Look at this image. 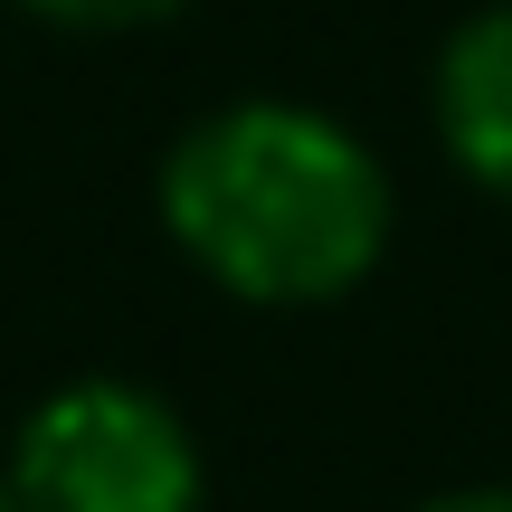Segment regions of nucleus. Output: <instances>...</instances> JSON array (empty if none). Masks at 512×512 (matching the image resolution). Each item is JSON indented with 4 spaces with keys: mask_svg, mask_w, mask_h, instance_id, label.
<instances>
[{
    "mask_svg": "<svg viewBox=\"0 0 512 512\" xmlns=\"http://www.w3.org/2000/svg\"><path fill=\"white\" fill-rule=\"evenodd\" d=\"M399 190L380 152L323 105L247 95L219 105L162 162V228L238 304H342L389 247Z\"/></svg>",
    "mask_w": 512,
    "mask_h": 512,
    "instance_id": "obj_1",
    "label": "nucleus"
},
{
    "mask_svg": "<svg viewBox=\"0 0 512 512\" xmlns=\"http://www.w3.org/2000/svg\"><path fill=\"white\" fill-rule=\"evenodd\" d=\"M0 475H10L19 512H200L209 503L190 418L114 370L48 389L19 418Z\"/></svg>",
    "mask_w": 512,
    "mask_h": 512,
    "instance_id": "obj_2",
    "label": "nucleus"
},
{
    "mask_svg": "<svg viewBox=\"0 0 512 512\" xmlns=\"http://www.w3.org/2000/svg\"><path fill=\"white\" fill-rule=\"evenodd\" d=\"M427 114L437 143L484 200H512V0L456 19L427 67Z\"/></svg>",
    "mask_w": 512,
    "mask_h": 512,
    "instance_id": "obj_3",
    "label": "nucleus"
},
{
    "mask_svg": "<svg viewBox=\"0 0 512 512\" xmlns=\"http://www.w3.org/2000/svg\"><path fill=\"white\" fill-rule=\"evenodd\" d=\"M19 10L57 19V29H162V19H181L190 0H19Z\"/></svg>",
    "mask_w": 512,
    "mask_h": 512,
    "instance_id": "obj_4",
    "label": "nucleus"
},
{
    "mask_svg": "<svg viewBox=\"0 0 512 512\" xmlns=\"http://www.w3.org/2000/svg\"><path fill=\"white\" fill-rule=\"evenodd\" d=\"M418 512H512V484H465V494H437Z\"/></svg>",
    "mask_w": 512,
    "mask_h": 512,
    "instance_id": "obj_5",
    "label": "nucleus"
},
{
    "mask_svg": "<svg viewBox=\"0 0 512 512\" xmlns=\"http://www.w3.org/2000/svg\"><path fill=\"white\" fill-rule=\"evenodd\" d=\"M0 512H19V494H10V475H0Z\"/></svg>",
    "mask_w": 512,
    "mask_h": 512,
    "instance_id": "obj_6",
    "label": "nucleus"
}]
</instances>
